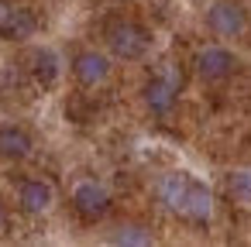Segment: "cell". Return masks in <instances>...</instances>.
I'll list each match as a JSON object with an SVG mask.
<instances>
[{
	"instance_id": "cell-1",
	"label": "cell",
	"mask_w": 251,
	"mask_h": 247,
	"mask_svg": "<svg viewBox=\"0 0 251 247\" xmlns=\"http://www.w3.org/2000/svg\"><path fill=\"white\" fill-rule=\"evenodd\" d=\"M107 42H110V48H114L117 59H141V55L151 48V35H148L141 24H134V21L114 24L110 35H107Z\"/></svg>"
},
{
	"instance_id": "cell-2",
	"label": "cell",
	"mask_w": 251,
	"mask_h": 247,
	"mask_svg": "<svg viewBox=\"0 0 251 247\" xmlns=\"http://www.w3.org/2000/svg\"><path fill=\"white\" fill-rule=\"evenodd\" d=\"M179 86H182L179 72H176V69H165L162 76H155V79L145 86V103H148L155 113H169V110H172V103H176Z\"/></svg>"
},
{
	"instance_id": "cell-3",
	"label": "cell",
	"mask_w": 251,
	"mask_h": 247,
	"mask_svg": "<svg viewBox=\"0 0 251 247\" xmlns=\"http://www.w3.org/2000/svg\"><path fill=\"white\" fill-rule=\"evenodd\" d=\"M73 206L86 216V220H100L110 209V192L100 182H79L73 192Z\"/></svg>"
},
{
	"instance_id": "cell-4",
	"label": "cell",
	"mask_w": 251,
	"mask_h": 247,
	"mask_svg": "<svg viewBox=\"0 0 251 247\" xmlns=\"http://www.w3.org/2000/svg\"><path fill=\"white\" fill-rule=\"evenodd\" d=\"M35 28H38V21H35L31 11H25V7H11V4H4V0H0V35H4V38L25 42V38L35 35Z\"/></svg>"
},
{
	"instance_id": "cell-5",
	"label": "cell",
	"mask_w": 251,
	"mask_h": 247,
	"mask_svg": "<svg viewBox=\"0 0 251 247\" xmlns=\"http://www.w3.org/2000/svg\"><path fill=\"white\" fill-rule=\"evenodd\" d=\"M206 24H210L213 35H224V38L241 35L244 31V11L237 4H230V0H217V4L206 11Z\"/></svg>"
},
{
	"instance_id": "cell-6",
	"label": "cell",
	"mask_w": 251,
	"mask_h": 247,
	"mask_svg": "<svg viewBox=\"0 0 251 247\" xmlns=\"http://www.w3.org/2000/svg\"><path fill=\"white\" fill-rule=\"evenodd\" d=\"M234 66H237V59H234L227 48L210 45V48H200V52H196V72H200L203 79H224V76L234 72Z\"/></svg>"
},
{
	"instance_id": "cell-7",
	"label": "cell",
	"mask_w": 251,
	"mask_h": 247,
	"mask_svg": "<svg viewBox=\"0 0 251 247\" xmlns=\"http://www.w3.org/2000/svg\"><path fill=\"white\" fill-rule=\"evenodd\" d=\"M73 72H76V79H79L83 86H97V83H103V79L110 76V62H107L100 52H83V55H76Z\"/></svg>"
},
{
	"instance_id": "cell-8",
	"label": "cell",
	"mask_w": 251,
	"mask_h": 247,
	"mask_svg": "<svg viewBox=\"0 0 251 247\" xmlns=\"http://www.w3.org/2000/svg\"><path fill=\"white\" fill-rule=\"evenodd\" d=\"M179 213H186L189 220H210V213H213V196H210V189H206L203 182H189Z\"/></svg>"
},
{
	"instance_id": "cell-9",
	"label": "cell",
	"mask_w": 251,
	"mask_h": 247,
	"mask_svg": "<svg viewBox=\"0 0 251 247\" xmlns=\"http://www.w3.org/2000/svg\"><path fill=\"white\" fill-rule=\"evenodd\" d=\"M18 202H21V209H25V213H45V209L52 206V185H45V182L31 179V182H25V185H21Z\"/></svg>"
},
{
	"instance_id": "cell-10",
	"label": "cell",
	"mask_w": 251,
	"mask_h": 247,
	"mask_svg": "<svg viewBox=\"0 0 251 247\" xmlns=\"http://www.w3.org/2000/svg\"><path fill=\"white\" fill-rule=\"evenodd\" d=\"M0 155H4V158H25V155H31V137L21 127H0Z\"/></svg>"
},
{
	"instance_id": "cell-11",
	"label": "cell",
	"mask_w": 251,
	"mask_h": 247,
	"mask_svg": "<svg viewBox=\"0 0 251 247\" xmlns=\"http://www.w3.org/2000/svg\"><path fill=\"white\" fill-rule=\"evenodd\" d=\"M186 185H189V179L186 175H165L162 182H158V199L169 206V209H182V199H186Z\"/></svg>"
},
{
	"instance_id": "cell-12",
	"label": "cell",
	"mask_w": 251,
	"mask_h": 247,
	"mask_svg": "<svg viewBox=\"0 0 251 247\" xmlns=\"http://www.w3.org/2000/svg\"><path fill=\"white\" fill-rule=\"evenodd\" d=\"M31 69H35V76H38L45 86H52V83L59 79V55H55L52 48H35V52H31Z\"/></svg>"
},
{
	"instance_id": "cell-13",
	"label": "cell",
	"mask_w": 251,
	"mask_h": 247,
	"mask_svg": "<svg viewBox=\"0 0 251 247\" xmlns=\"http://www.w3.org/2000/svg\"><path fill=\"white\" fill-rule=\"evenodd\" d=\"M227 192H230L234 202L251 206V172H234V175L227 179Z\"/></svg>"
},
{
	"instance_id": "cell-14",
	"label": "cell",
	"mask_w": 251,
	"mask_h": 247,
	"mask_svg": "<svg viewBox=\"0 0 251 247\" xmlns=\"http://www.w3.org/2000/svg\"><path fill=\"white\" fill-rule=\"evenodd\" d=\"M114 244H127V247H145V244H151V233H148L145 226H138V223H127V226H121V230L114 233Z\"/></svg>"
},
{
	"instance_id": "cell-15",
	"label": "cell",
	"mask_w": 251,
	"mask_h": 247,
	"mask_svg": "<svg viewBox=\"0 0 251 247\" xmlns=\"http://www.w3.org/2000/svg\"><path fill=\"white\" fill-rule=\"evenodd\" d=\"M0 220H4V206H0Z\"/></svg>"
}]
</instances>
